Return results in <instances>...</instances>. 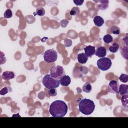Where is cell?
Returning a JSON list of instances; mask_svg holds the SVG:
<instances>
[{"label": "cell", "mask_w": 128, "mask_h": 128, "mask_svg": "<svg viewBox=\"0 0 128 128\" xmlns=\"http://www.w3.org/2000/svg\"><path fill=\"white\" fill-rule=\"evenodd\" d=\"M60 82L62 86H68L71 82V78L68 76H64L60 80Z\"/></svg>", "instance_id": "7c38bea8"}, {"label": "cell", "mask_w": 128, "mask_h": 128, "mask_svg": "<svg viewBox=\"0 0 128 128\" xmlns=\"http://www.w3.org/2000/svg\"><path fill=\"white\" fill-rule=\"evenodd\" d=\"M96 2L100 3L98 4V8L100 9V10H106L108 7V3L109 1L108 0H94Z\"/></svg>", "instance_id": "8fae6325"}, {"label": "cell", "mask_w": 128, "mask_h": 128, "mask_svg": "<svg viewBox=\"0 0 128 128\" xmlns=\"http://www.w3.org/2000/svg\"><path fill=\"white\" fill-rule=\"evenodd\" d=\"M119 79L121 82L126 83L128 82V75L126 74H122L120 76Z\"/></svg>", "instance_id": "d4e9b609"}, {"label": "cell", "mask_w": 128, "mask_h": 128, "mask_svg": "<svg viewBox=\"0 0 128 128\" xmlns=\"http://www.w3.org/2000/svg\"><path fill=\"white\" fill-rule=\"evenodd\" d=\"M44 58L47 63L54 62L58 59L57 52L53 49H49L44 53Z\"/></svg>", "instance_id": "8992f818"}, {"label": "cell", "mask_w": 128, "mask_h": 128, "mask_svg": "<svg viewBox=\"0 0 128 128\" xmlns=\"http://www.w3.org/2000/svg\"><path fill=\"white\" fill-rule=\"evenodd\" d=\"M78 60L79 63L81 64H85L88 60V57L85 54L80 53L78 56Z\"/></svg>", "instance_id": "5bb4252c"}, {"label": "cell", "mask_w": 128, "mask_h": 128, "mask_svg": "<svg viewBox=\"0 0 128 128\" xmlns=\"http://www.w3.org/2000/svg\"><path fill=\"white\" fill-rule=\"evenodd\" d=\"M121 100H122V106L123 108L127 110L128 106V95L122 96Z\"/></svg>", "instance_id": "e0dca14e"}, {"label": "cell", "mask_w": 128, "mask_h": 128, "mask_svg": "<svg viewBox=\"0 0 128 128\" xmlns=\"http://www.w3.org/2000/svg\"><path fill=\"white\" fill-rule=\"evenodd\" d=\"M120 48V45L118 42H114L110 47L109 50L112 53L116 52Z\"/></svg>", "instance_id": "2e32d148"}, {"label": "cell", "mask_w": 128, "mask_h": 128, "mask_svg": "<svg viewBox=\"0 0 128 128\" xmlns=\"http://www.w3.org/2000/svg\"><path fill=\"white\" fill-rule=\"evenodd\" d=\"M120 52L123 58H124L126 60H128V46H124V47L120 48Z\"/></svg>", "instance_id": "d6986e66"}, {"label": "cell", "mask_w": 128, "mask_h": 128, "mask_svg": "<svg viewBox=\"0 0 128 128\" xmlns=\"http://www.w3.org/2000/svg\"><path fill=\"white\" fill-rule=\"evenodd\" d=\"M48 94L50 95V96L54 97L57 95V91L56 88H51L49 90Z\"/></svg>", "instance_id": "4316f807"}, {"label": "cell", "mask_w": 128, "mask_h": 128, "mask_svg": "<svg viewBox=\"0 0 128 128\" xmlns=\"http://www.w3.org/2000/svg\"><path fill=\"white\" fill-rule=\"evenodd\" d=\"M92 90V86L90 82H86L83 86L82 88V90L83 92H86V93H90L91 92Z\"/></svg>", "instance_id": "ac0fdd59"}, {"label": "cell", "mask_w": 128, "mask_h": 128, "mask_svg": "<svg viewBox=\"0 0 128 128\" xmlns=\"http://www.w3.org/2000/svg\"><path fill=\"white\" fill-rule=\"evenodd\" d=\"M112 65V62L110 58H102L97 62L98 68L102 71H106L109 70Z\"/></svg>", "instance_id": "5b68a950"}, {"label": "cell", "mask_w": 128, "mask_h": 128, "mask_svg": "<svg viewBox=\"0 0 128 128\" xmlns=\"http://www.w3.org/2000/svg\"><path fill=\"white\" fill-rule=\"evenodd\" d=\"M42 84L44 86L48 89L56 88L60 84V80H56L52 77L50 74L46 75L42 79Z\"/></svg>", "instance_id": "3957f363"}, {"label": "cell", "mask_w": 128, "mask_h": 128, "mask_svg": "<svg viewBox=\"0 0 128 128\" xmlns=\"http://www.w3.org/2000/svg\"><path fill=\"white\" fill-rule=\"evenodd\" d=\"M68 111L67 104L62 100H56L52 102L50 106V113L54 118L64 117Z\"/></svg>", "instance_id": "6da1fadb"}, {"label": "cell", "mask_w": 128, "mask_h": 128, "mask_svg": "<svg viewBox=\"0 0 128 128\" xmlns=\"http://www.w3.org/2000/svg\"><path fill=\"white\" fill-rule=\"evenodd\" d=\"M50 76L54 78L60 80L65 76L64 70L62 66H54L50 70Z\"/></svg>", "instance_id": "277c9868"}, {"label": "cell", "mask_w": 128, "mask_h": 128, "mask_svg": "<svg viewBox=\"0 0 128 128\" xmlns=\"http://www.w3.org/2000/svg\"><path fill=\"white\" fill-rule=\"evenodd\" d=\"M68 21L66 20H63L60 22V24H61V26L63 28H65L67 26L68 24Z\"/></svg>", "instance_id": "f1b7e54d"}, {"label": "cell", "mask_w": 128, "mask_h": 128, "mask_svg": "<svg viewBox=\"0 0 128 128\" xmlns=\"http://www.w3.org/2000/svg\"><path fill=\"white\" fill-rule=\"evenodd\" d=\"M64 43L66 47H70L72 46V42L71 40L68 38H66L64 40Z\"/></svg>", "instance_id": "83f0119b"}, {"label": "cell", "mask_w": 128, "mask_h": 128, "mask_svg": "<svg viewBox=\"0 0 128 128\" xmlns=\"http://www.w3.org/2000/svg\"><path fill=\"white\" fill-rule=\"evenodd\" d=\"M84 2V0H74V2L76 6H82Z\"/></svg>", "instance_id": "f546056e"}, {"label": "cell", "mask_w": 128, "mask_h": 128, "mask_svg": "<svg viewBox=\"0 0 128 128\" xmlns=\"http://www.w3.org/2000/svg\"><path fill=\"white\" fill-rule=\"evenodd\" d=\"M94 22L95 25L98 27L102 26L104 22V20L100 16H96L94 18Z\"/></svg>", "instance_id": "9a60e30c"}, {"label": "cell", "mask_w": 128, "mask_h": 128, "mask_svg": "<svg viewBox=\"0 0 128 128\" xmlns=\"http://www.w3.org/2000/svg\"><path fill=\"white\" fill-rule=\"evenodd\" d=\"M12 16V12L10 9H8L4 13V17L6 18H10Z\"/></svg>", "instance_id": "484cf974"}, {"label": "cell", "mask_w": 128, "mask_h": 128, "mask_svg": "<svg viewBox=\"0 0 128 128\" xmlns=\"http://www.w3.org/2000/svg\"><path fill=\"white\" fill-rule=\"evenodd\" d=\"M121 96L128 94V86L127 84H121L119 86L118 92Z\"/></svg>", "instance_id": "4fadbf2b"}, {"label": "cell", "mask_w": 128, "mask_h": 128, "mask_svg": "<svg viewBox=\"0 0 128 128\" xmlns=\"http://www.w3.org/2000/svg\"><path fill=\"white\" fill-rule=\"evenodd\" d=\"M95 55L98 58H104L106 55V48L104 46H98L96 51Z\"/></svg>", "instance_id": "ba28073f"}, {"label": "cell", "mask_w": 128, "mask_h": 128, "mask_svg": "<svg viewBox=\"0 0 128 128\" xmlns=\"http://www.w3.org/2000/svg\"><path fill=\"white\" fill-rule=\"evenodd\" d=\"M12 91L10 87H4L2 88L0 91V94L2 96H4L8 92H10Z\"/></svg>", "instance_id": "603a6c76"}, {"label": "cell", "mask_w": 128, "mask_h": 128, "mask_svg": "<svg viewBox=\"0 0 128 128\" xmlns=\"http://www.w3.org/2000/svg\"><path fill=\"white\" fill-rule=\"evenodd\" d=\"M119 89L118 82L116 80H112L108 84V91L112 94H118Z\"/></svg>", "instance_id": "52a82bcc"}, {"label": "cell", "mask_w": 128, "mask_h": 128, "mask_svg": "<svg viewBox=\"0 0 128 128\" xmlns=\"http://www.w3.org/2000/svg\"><path fill=\"white\" fill-rule=\"evenodd\" d=\"M15 77V74L13 72L6 71L4 72L2 76V79L6 80H10L14 78Z\"/></svg>", "instance_id": "30bf717a"}, {"label": "cell", "mask_w": 128, "mask_h": 128, "mask_svg": "<svg viewBox=\"0 0 128 128\" xmlns=\"http://www.w3.org/2000/svg\"><path fill=\"white\" fill-rule=\"evenodd\" d=\"M103 40L105 43L108 44L111 43L113 41V38L110 34H106L104 36Z\"/></svg>", "instance_id": "ffe728a7"}, {"label": "cell", "mask_w": 128, "mask_h": 128, "mask_svg": "<svg viewBox=\"0 0 128 128\" xmlns=\"http://www.w3.org/2000/svg\"><path fill=\"white\" fill-rule=\"evenodd\" d=\"M85 54L87 56L88 58H92L94 54H95L96 52V48L95 46H86L84 48Z\"/></svg>", "instance_id": "9c48e42d"}, {"label": "cell", "mask_w": 128, "mask_h": 128, "mask_svg": "<svg viewBox=\"0 0 128 128\" xmlns=\"http://www.w3.org/2000/svg\"><path fill=\"white\" fill-rule=\"evenodd\" d=\"M79 111L84 115H90L94 111L95 104L94 102L90 99H82L78 104Z\"/></svg>", "instance_id": "7a4b0ae2"}, {"label": "cell", "mask_w": 128, "mask_h": 128, "mask_svg": "<svg viewBox=\"0 0 128 128\" xmlns=\"http://www.w3.org/2000/svg\"><path fill=\"white\" fill-rule=\"evenodd\" d=\"M46 14L45 10L42 8H38L36 9V14L40 16H44Z\"/></svg>", "instance_id": "cb8c5ba5"}, {"label": "cell", "mask_w": 128, "mask_h": 128, "mask_svg": "<svg viewBox=\"0 0 128 128\" xmlns=\"http://www.w3.org/2000/svg\"><path fill=\"white\" fill-rule=\"evenodd\" d=\"M111 32L114 34L118 35L120 32V30L116 26H114L111 28Z\"/></svg>", "instance_id": "7402d4cb"}, {"label": "cell", "mask_w": 128, "mask_h": 128, "mask_svg": "<svg viewBox=\"0 0 128 128\" xmlns=\"http://www.w3.org/2000/svg\"><path fill=\"white\" fill-rule=\"evenodd\" d=\"M80 13V9L78 7H74L70 10V14L71 16H78Z\"/></svg>", "instance_id": "44dd1931"}]
</instances>
